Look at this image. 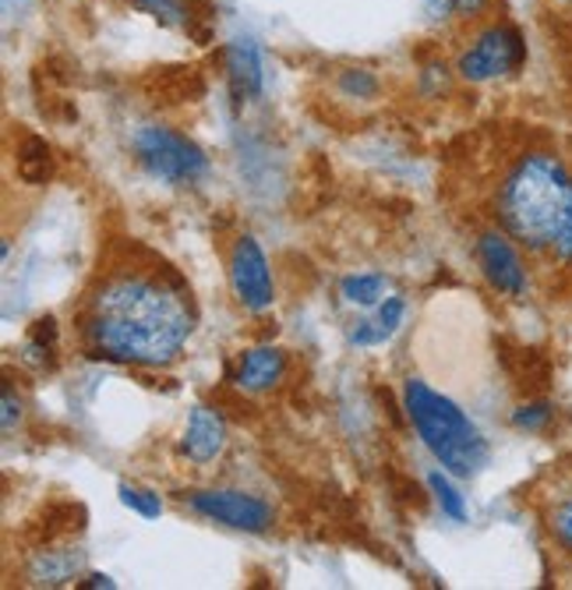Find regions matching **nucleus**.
Listing matches in <instances>:
<instances>
[{"label": "nucleus", "mask_w": 572, "mask_h": 590, "mask_svg": "<svg viewBox=\"0 0 572 590\" xmlns=\"http://www.w3.org/2000/svg\"><path fill=\"white\" fill-rule=\"evenodd\" d=\"M88 347L96 357L141 368H167L191 336L184 297L156 276H114L103 283L88 312Z\"/></svg>", "instance_id": "f257e3e1"}, {"label": "nucleus", "mask_w": 572, "mask_h": 590, "mask_svg": "<svg viewBox=\"0 0 572 590\" xmlns=\"http://www.w3.org/2000/svg\"><path fill=\"white\" fill-rule=\"evenodd\" d=\"M572 206V177L562 159L548 152L523 156L506 177L498 212L506 230L530 247H551Z\"/></svg>", "instance_id": "f03ea898"}, {"label": "nucleus", "mask_w": 572, "mask_h": 590, "mask_svg": "<svg viewBox=\"0 0 572 590\" xmlns=\"http://www.w3.org/2000/svg\"><path fill=\"white\" fill-rule=\"evenodd\" d=\"M403 407L406 418L414 421L421 442L449 474L474 477L488 463L485 435L477 432V424L449 397H442V392H435L421 379H406Z\"/></svg>", "instance_id": "7ed1b4c3"}, {"label": "nucleus", "mask_w": 572, "mask_h": 590, "mask_svg": "<svg viewBox=\"0 0 572 590\" xmlns=\"http://www.w3.org/2000/svg\"><path fill=\"white\" fill-rule=\"evenodd\" d=\"M135 159L146 167L152 177L167 185H191L209 170L205 152L181 131L159 128V124H146L131 138Z\"/></svg>", "instance_id": "20e7f679"}, {"label": "nucleus", "mask_w": 572, "mask_h": 590, "mask_svg": "<svg viewBox=\"0 0 572 590\" xmlns=\"http://www.w3.org/2000/svg\"><path fill=\"white\" fill-rule=\"evenodd\" d=\"M527 61V43L512 25H491L474 40V46L463 53L456 71L467 82H491L498 75L523 67Z\"/></svg>", "instance_id": "39448f33"}, {"label": "nucleus", "mask_w": 572, "mask_h": 590, "mask_svg": "<svg viewBox=\"0 0 572 590\" xmlns=\"http://www.w3.org/2000/svg\"><path fill=\"white\" fill-rule=\"evenodd\" d=\"M188 506L194 513L209 516L223 527L247 530V534H265L273 527V506L262 503L258 495L234 492V488H209V492H191Z\"/></svg>", "instance_id": "423d86ee"}, {"label": "nucleus", "mask_w": 572, "mask_h": 590, "mask_svg": "<svg viewBox=\"0 0 572 590\" xmlns=\"http://www.w3.org/2000/svg\"><path fill=\"white\" fill-rule=\"evenodd\" d=\"M230 287L247 312H265L276 297L269 259L258 247L255 238H237L234 252H230Z\"/></svg>", "instance_id": "0eeeda50"}, {"label": "nucleus", "mask_w": 572, "mask_h": 590, "mask_svg": "<svg viewBox=\"0 0 572 590\" xmlns=\"http://www.w3.org/2000/svg\"><path fill=\"white\" fill-rule=\"evenodd\" d=\"M477 262L480 270H485L488 283L506 297H523L527 294V273H523V262L516 255V247L509 244L506 234H488L477 238Z\"/></svg>", "instance_id": "6e6552de"}, {"label": "nucleus", "mask_w": 572, "mask_h": 590, "mask_svg": "<svg viewBox=\"0 0 572 590\" xmlns=\"http://www.w3.org/2000/svg\"><path fill=\"white\" fill-rule=\"evenodd\" d=\"M226 445V421L220 410L212 407H194L188 428H184V439H181V450L191 463H212Z\"/></svg>", "instance_id": "1a4fd4ad"}, {"label": "nucleus", "mask_w": 572, "mask_h": 590, "mask_svg": "<svg viewBox=\"0 0 572 590\" xmlns=\"http://www.w3.org/2000/svg\"><path fill=\"white\" fill-rule=\"evenodd\" d=\"M283 375H286V357L283 350L276 347H252V350H244L241 354V361H237V386L247 389V392H265V389H273L283 382Z\"/></svg>", "instance_id": "9d476101"}, {"label": "nucleus", "mask_w": 572, "mask_h": 590, "mask_svg": "<svg viewBox=\"0 0 572 590\" xmlns=\"http://www.w3.org/2000/svg\"><path fill=\"white\" fill-rule=\"evenodd\" d=\"M226 85L234 103H244L262 93V64H258V50L252 43H230L226 46Z\"/></svg>", "instance_id": "9b49d317"}, {"label": "nucleus", "mask_w": 572, "mask_h": 590, "mask_svg": "<svg viewBox=\"0 0 572 590\" xmlns=\"http://www.w3.org/2000/svg\"><path fill=\"white\" fill-rule=\"evenodd\" d=\"M82 566H85L82 551H57V548H50V551H35V559L29 562L25 577L35 587H61L67 580H75L82 573Z\"/></svg>", "instance_id": "f8f14e48"}, {"label": "nucleus", "mask_w": 572, "mask_h": 590, "mask_svg": "<svg viewBox=\"0 0 572 590\" xmlns=\"http://www.w3.org/2000/svg\"><path fill=\"white\" fill-rule=\"evenodd\" d=\"M339 291L350 304H361V308H371V304L385 301L389 294V280L382 273H357V276H347L339 283Z\"/></svg>", "instance_id": "ddd939ff"}, {"label": "nucleus", "mask_w": 572, "mask_h": 590, "mask_svg": "<svg viewBox=\"0 0 572 590\" xmlns=\"http://www.w3.org/2000/svg\"><path fill=\"white\" fill-rule=\"evenodd\" d=\"M427 488L435 492V498H438V506H442L445 516H453L456 524L467 520V503H463V495L449 485V477H445L442 471H432V474H427Z\"/></svg>", "instance_id": "4468645a"}, {"label": "nucleus", "mask_w": 572, "mask_h": 590, "mask_svg": "<svg viewBox=\"0 0 572 590\" xmlns=\"http://www.w3.org/2000/svg\"><path fill=\"white\" fill-rule=\"evenodd\" d=\"M46 141L43 138H25L22 141V177L29 185H40L46 181Z\"/></svg>", "instance_id": "2eb2a0df"}, {"label": "nucleus", "mask_w": 572, "mask_h": 590, "mask_svg": "<svg viewBox=\"0 0 572 590\" xmlns=\"http://www.w3.org/2000/svg\"><path fill=\"white\" fill-rule=\"evenodd\" d=\"M135 8L152 14L159 25H188L191 11L184 8V0H135Z\"/></svg>", "instance_id": "dca6fc26"}, {"label": "nucleus", "mask_w": 572, "mask_h": 590, "mask_svg": "<svg viewBox=\"0 0 572 590\" xmlns=\"http://www.w3.org/2000/svg\"><path fill=\"white\" fill-rule=\"evenodd\" d=\"M339 88L357 99H374L379 96V78H374L368 67H347L343 75H339Z\"/></svg>", "instance_id": "f3484780"}, {"label": "nucleus", "mask_w": 572, "mask_h": 590, "mask_svg": "<svg viewBox=\"0 0 572 590\" xmlns=\"http://www.w3.org/2000/svg\"><path fill=\"white\" fill-rule=\"evenodd\" d=\"M120 503L141 513L146 520H156L159 513H163V503H159V495L146 492V488H135V485H120Z\"/></svg>", "instance_id": "a211bd4d"}, {"label": "nucleus", "mask_w": 572, "mask_h": 590, "mask_svg": "<svg viewBox=\"0 0 572 590\" xmlns=\"http://www.w3.org/2000/svg\"><path fill=\"white\" fill-rule=\"evenodd\" d=\"M403 315H406V304H403V297H385V301H382L379 315H374V322H379V333H382V344H385L389 336H396Z\"/></svg>", "instance_id": "6ab92c4d"}, {"label": "nucleus", "mask_w": 572, "mask_h": 590, "mask_svg": "<svg viewBox=\"0 0 572 590\" xmlns=\"http://www.w3.org/2000/svg\"><path fill=\"white\" fill-rule=\"evenodd\" d=\"M551 421V407L548 403H527L512 414V424L520 428V432H541V428Z\"/></svg>", "instance_id": "aec40b11"}, {"label": "nucleus", "mask_w": 572, "mask_h": 590, "mask_svg": "<svg viewBox=\"0 0 572 590\" xmlns=\"http://www.w3.org/2000/svg\"><path fill=\"white\" fill-rule=\"evenodd\" d=\"M551 534H555L562 548L572 551V495L562 498V503L555 506V513H551Z\"/></svg>", "instance_id": "412c9836"}, {"label": "nucleus", "mask_w": 572, "mask_h": 590, "mask_svg": "<svg viewBox=\"0 0 572 590\" xmlns=\"http://www.w3.org/2000/svg\"><path fill=\"white\" fill-rule=\"evenodd\" d=\"M551 252H555L559 259H565V262H572V206H569V212H565L562 230H559L555 244H551Z\"/></svg>", "instance_id": "4be33fe9"}, {"label": "nucleus", "mask_w": 572, "mask_h": 590, "mask_svg": "<svg viewBox=\"0 0 572 590\" xmlns=\"http://www.w3.org/2000/svg\"><path fill=\"white\" fill-rule=\"evenodd\" d=\"M22 418V403L14 400V392L4 386V418H0V424H4V432H14V421Z\"/></svg>", "instance_id": "5701e85b"}, {"label": "nucleus", "mask_w": 572, "mask_h": 590, "mask_svg": "<svg viewBox=\"0 0 572 590\" xmlns=\"http://www.w3.org/2000/svg\"><path fill=\"white\" fill-rule=\"evenodd\" d=\"M488 8V0H453V11L456 14H480V11H485Z\"/></svg>", "instance_id": "b1692460"}, {"label": "nucleus", "mask_w": 572, "mask_h": 590, "mask_svg": "<svg viewBox=\"0 0 572 590\" xmlns=\"http://www.w3.org/2000/svg\"><path fill=\"white\" fill-rule=\"evenodd\" d=\"M424 11H427V18H435L438 22V18H445L453 11V0H424Z\"/></svg>", "instance_id": "393cba45"}, {"label": "nucleus", "mask_w": 572, "mask_h": 590, "mask_svg": "<svg viewBox=\"0 0 572 590\" xmlns=\"http://www.w3.org/2000/svg\"><path fill=\"white\" fill-rule=\"evenodd\" d=\"M82 587H114V580H110V577H103V573H93Z\"/></svg>", "instance_id": "a878e982"}, {"label": "nucleus", "mask_w": 572, "mask_h": 590, "mask_svg": "<svg viewBox=\"0 0 572 590\" xmlns=\"http://www.w3.org/2000/svg\"><path fill=\"white\" fill-rule=\"evenodd\" d=\"M569 4H572V0H569Z\"/></svg>", "instance_id": "bb28decb"}]
</instances>
